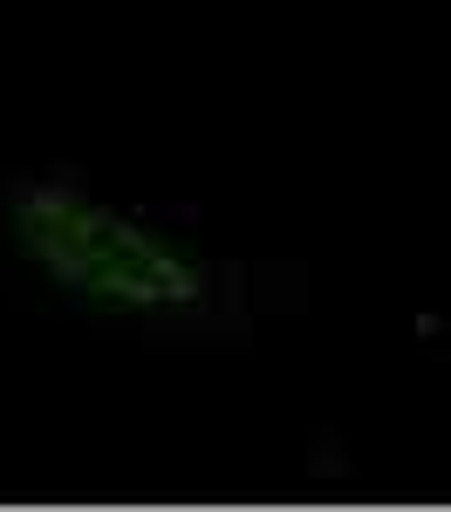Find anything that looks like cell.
I'll use <instances>...</instances> for the list:
<instances>
[{"mask_svg": "<svg viewBox=\"0 0 451 512\" xmlns=\"http://www.w3.org/2000/svg\"><path fill=\"white\" fill-rule=\"evenodd\" d=\"M7 233H14V253L89 315L171 321L199 315L212 294L205 260L192 246H178L151 219L76 185H21L7 198Z\"/></svg>", "mask_w": 451, "mask_h": 512, "instance_id": "1", "label": "cell"}]
</instances>
